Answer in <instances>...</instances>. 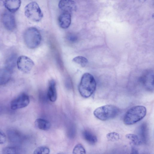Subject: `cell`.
<instances>
[{
    "mask_svg": "<svg viewBox=\"0 0 154 154\" xmlns=\"http://www.w3.org/2000/svg\"><path fill=\"white\" fill-rule=\"evenodd\" d=\"M109 140L115 141L118 140L119 139V134L116 132H111L108 133L106 136Z\"/></svg>",
    "mask_w": 154,
    "mask_h": 154,
    "instance_id": "24",
    "label": "cell"
},
{
    "mask_svg": "<svg viewBox=\"0 0 154 154\" xmlns=\"http://www.w3.org/2000/svg\"><path fill=\"white\" fill-rule=\"evenodd\" d=\"M17 65L21 71L28 73L30 71L34 65L33 61L25 56H21L17 59Z\"/></svg>",
    "mask_w": 154,
    "mask_h": 154,
    "instance_id": "6",
    "label": "cell"
},
{
    "mask_svg": "<svg viewBox=\"0 0 154 154\" xmlns=\"http://www.w3.org/2000/svg\"><path fill=\"white\" fill-rule=\"evenodd\" d=\"M82 135L85 140L91 144H94L97 142L96 136L89 131H84L82 132Z\"/></svg>",
    "mask_w": 154,
    "mask_h": 154,
    "instance_id": "18",
    "label": "cell"
},
{
    "mask_svg": "<svg viewBox=\"0 0 154 154\" xmlns=\"http://www.w3.org/2000/svg\"><path fill=\"white\" fill-rule=\"evenodd\" d=\"M67 38L69 40L72 42H75L77 39L76 36L74 35L70 34L68 36Z\"/></svg>",
    "mask_w": 154,
    "mask_h": 154,
    "instance_id": "26",
    "label": "cell"
},
{
    "mask_svg": "<svg viewBox=\"0 0 154 154\" xmlns=\"http://www.w3.org/2000/svg\"><path fill=\"white\" fill-rule=\"evenodd\" d=\"M73 61L83 67L85 66L88 63L87 59L82 56H78L73 59Z\"/></svg>",
    "mask_w": 154,
    "mask_h": 154,
    "instance_id": "21",
    "label": "cell"
},
{
    "mask_svg": "<svg viewBox=\"0 0 154 154\" xmlns=\"http://www.w3.org/2000/svg\"><path fill=\"white\" fill-rule=\"evenodd\" d=\"M47 95L49 100L51 102H54L57 100L56 84L54 80H51L49 82Z\"/></svg>",
    "mask_w": 154,
    "mask_h": 154,
    "instance_id": "12",
    "label": "cell"
},
{
    "mask_svg": "<svg viewBox=\"0 0 154 154\" xmlns=\"http://www.w3.org/2000/svg\"><path fill=\"white\" fill-rule=\"evenodd\" d=\"M24 39L27 47L33 49L37 47L40 44L42 37L37 29L31 27L25 31L24 34Z\"/></svg>",
    "mask_w": 154,
    "mask_h": 154,
    "instance_id": "4",
    "label": "cell"
},
{
    "mask_svg": "<svg viewBox=\"0 0 154 154\" xmlns=\"http://www.w3.org/2000/svg\"><path fill=\"white\" fill-rule=\"evenodd\" d=\"M6 140V138L5 135L0 131V144L5 143Z\"/></svg>",
    "mask_w": 154,
    "mask_h": 154,
    "instance_id": "25",
    "label": "cell"
},
{
    "mask_svg": "<svg viewBox=\"0 0 154 154\" xmlns=\"http://www.w3.org/2000/svg\"><path fill=\"white\" fill-rule=\"evenodd\" d=\"M131 153L132 154L138 153L137 149L135 147V146L131 145Z\"/></svg>",
    "mask_w": 154,
    "mask_h": 154,
    "instance_id": "27",
    "label": "cell"
},
{
    "mask_svg": "<svg viewBox=\"0 0 154 154\" xmlns=\"http://www.w3.org/2000/svg\"><path fill=\"white\" fill-rule=\"evenodd\" d=\"M119 109L112 105H106L96 108L94 112V116L98 119L106 121L113 119L119 113Z\"/></svg>",
    "mask_w": 154,
    "mask_h": 154,
    "instance_id": "3",
    "label": "cell"
},
{
    "mask_svg": "<svg viewBox=\"0 0 154 154\" xmlns=\"http://www.w3.org/2000/svg\"><path fill=\"white\" fill-rule=\"evenodd\" d=\"M30 101L29 96L25 93H22L12 100L11 103L12 109L16 110L27 106Z\"/></svg>",
    "mask_w": 154,
    "mask_h": 154,
    "instance_id": "7",
    "label": "cell"
},
{
    "mask_svg": "<svg viewBox=\"0 0 154 154\" xmlns=\"http://www.w3.org/2000/svg\"><path fill=\"white\" fill-rule=\"evenodd\" d=\"M21 5V0H5L4 5L8 11L11 13L16 11Z\"/></svg>",
    "mask_w": 154,
    "mask_h": 154,
    "instance_id": "13",
    "label": "cell"
},
{
    "mask_svg": "<svg viewBox=\"0 0 154 154\" xmlns=\"http://www.w3.org/2000/svg\"><path fill=\"white\" fill-rule=\"evenodd\" d=\"M146 108L142 106H134L126 112L123 121L127 125L134 124L142 120L146 114Z\"/></svg>",
    "mask_w": 154,
    "mask_h": 154,
    "instance_id": "2",
    "label": "cell"
},
{
    "mask_svg": "<svg viewBox=\"0 0 154 154\" xmlns=\"http://www.w3.org/2000/svg\"><path fill=\"white\" fill-rule=\"evenodd\" d=\"M4 5V1L3 0H0V7Z\"/></svg>",
    "mask_w": 154,
    "mask_h": 154,
    "instance_id": "28",
    "label": "cell"
},
{
    "mask_svg": "<svg viewBox=\"0 0 154 154\" xmlns=\"http://www.w3.org/2000/svg\"><path fill=\"white\" fill-rule=\"evenodd\" d=\"M73 153L75 154H84L86 153V151L83 146L81 144L76 145L74 147Z\"/></svg>",
    "mask_w": 154,
    "mask_h": 154,
    "instance_id": "23",
    "label": "cell"
},
{
    "mask_svg": "<svg viewBox=\"0 0 154 154\" xmlns=\"http://www.w3.org/2000/svg\"><path fill=\"white\" fill-rule=\"evenodd\" d=\"M25 14L29 19L36 22L40 21L43 16L39 5L35 2H31L26 6Z\"/></svg>",
    "mask_w": 154,
    "mask_h": 154,
    "instance_id": "5",
    "label": "cell"
},
{
    "mask_svg": "<svg viewBox=\"0 0 154 154\" xmlns=\"http://www.w3.org/2000/svg\"><path fill=\"white\" fill-rule=\"evenodd\" d=\"M148 128L146 123H143L139 127L138 129L139 137L142 143H146L148 138Z\"/></svg>",
    "mask_w": 154,
    "mask_h": 154,
    "instance_id": "16",
    "label": "cell"
},
{
    "mask_svg": "<svg viewBox=\"0 0 154 154\" xmlns=\"http://www.w3.org/2000/svg\"><path fill=\"white\" fill-rule=\"evenodd\" d=\"M11 72L6 68H0V85H5L9 81Z\"/></svg>",
    "mask_w": 154,
    "mask_h": 154,
    "instance_id": "14",
    "label": "cell"
},
{
    "mask_svg": "<svg viewBox=\"0 0 154 154\" xmlns=\"http://www.w3.org/2000/svg\"><path fill=\"white\" fill-rule=\"evenodd\" d=\"M20 149L16 147H7L4 148L2 152L5 154H17L20 153Z\"/></svg>",
    "mask_w": 154,
    "mask_h": 154,
    "instance_id": "20",
    "label": "cell"
},
{
    "mask_svg": "<svg viewBox=\"0 0 154 154\" xmlns=\"http://www.w3.org/2000/svg\"><path fill=\"white\" fill-rule=\"evenodd\" d=\"M58 6L63 12L70 14L77 10L76 3L72 0H60L59 2Z\"/></svg>",
    "mask_w": 154,
    "mask_h": 154,
    "instance_id": "9",
    "label": "cell"
},
{
    "mask_svg": "<svg viewBox=\"0 0 154 154\" xmlns=\"http://www.w3.org/2000/svg\"><path fill=\"white\" fill-rule=\"evenodd\" d=\"M125 137L130 140V144L131 145L137 146L142 143L139 136L136 134H126Z\"/></svg>",
    "mask_w": 154,
    "mask_h": 154,
    "instance_id": "19",
    "label": "cell"
},
{
    "mask_svg": "<svg viewBox=\"0 0 154 154\" xmlns=\"http://www.w3.org/2000/svg\"><path fill=\"white\" fill-rule=\"evenodd\" d=\"M96 87V83L93 76L88 73H84L78 87L81 95L85 98L90 97L95 91Z\"/></svg>",
    "mask_w": 154,
    "mask_h": 154,
    "instance_id": "1",
    "label": "cell"
},
{
    "mask_svg": "<svg viewBox=\"0 0 154 154\" xmlns=\"http://www.w3.org/2000/svg\"><path fill=\"white\" fill-rule=\"evenodd\" d=\"M50 150L48 147L42 146L38 147L34 151L35 154H48L50 152Z\"/></svg>",
    "mask_w": 154,
    "mask_h": 154,
    "instance_id": "22",
    "label": "cell"
},
{
    "mask_svg": "<svg viewBox=\"0 0 154 154\" xmlns=\"http://www.w3.org/2000/svg\"><path fill=\"white\" fill-rule=\"evenodd\" d=\"M17 58L16 54L11 55L6 60L5 68L12 72L17 65Z\"/></svg>",
    "mask_w": 154,
    "mask_h": 154,
    "instance_id": "15",
    "label": "cell"
},
{
    "mask_svg": "<svg viewBox=\"0 0 154 154\" xmlns=\"http://www.w3.org/2000/svg\"><path fill=\"white\" fill-rule=\"evenodd\" d=\"M71 21V14L63 12L59 16V24L60 26L63 29H66L70 26Z\"/></svg>",
    "mask_w": 154,
    "mask_h": 154,
    "instance_id": "11",
    "label": "cell"
},
{
    "mask_svg": "<svg viewBox=\"0 0 154 154\" xmlns=\"http://www.w3.org/2000/svg\"><path fill=\"white\" fill-rule=\"evenodd\" d=\"M153 73L151 71H148L143 75L141 80L146 88L152 90L153 88Z\"/></svg>",
    "mask_w": 154,
    "mask_h": 154,
    "instance_id": "10",
    "label": "cell"
},
{
    "mask_svg": "<svg viewBox=\"0 0 154 154\" xmlns=\"http://www.w3.org/2000/svg\"><path fill=\"white\" fill-rule=\"evenodd\" d=\"M35 126L40 129L46 131L49 129L51 124L48 121L41 118L37 119L35 122Z\"/></svg>",
    "mask_w": 154,
    "mask_h": 154,
    "instance_id": "17",
    "label": "cell"
},
{
    "mask_svg": "<svg viewBox=\"0 0 154 154\" xmlns=\"http://www.w3.org/2000/svg\"><path fill=\"white\" fill-rule=\"evenodd\" d=\"M12 13L9 11L5 12L2 17V23L8 30L12 31L16 26L15 17Z\"/></svg>",
    "mask_w": 154,
    "mask_h": 154,
    "instance_id": "8",
    "label": "cell"
}]
</instances>
